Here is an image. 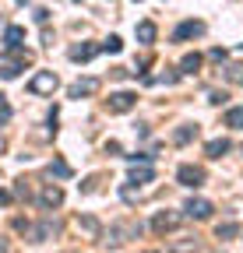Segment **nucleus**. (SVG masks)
<instances>
[{
    "label": "nucleus",
    "mask_w": 243,
    "mask_h": 253,
    "mask_svg": "<svg viewBox=\"0 0 243 253\" xmlns=\"http://www.w3.org/2000/svg\"><path fill=\"white\" fill-rule=\"evenodd\" d=\"M151 179H155L151 162H134V166H131V183H151Z\"/></svg>",
    "instance_id": "obj_14"
},
{
    "label": "nucleus",
    "mask_w": 243,
    "mask_h": 253,
    "mask_svg": "<svg viewBox=\"0 0 243 253\" xmlns=\"http://www.w3.org/2000/svg\"><path fill=\"white\" fill-rule=\"evenodd\" d=\"M201 71V53H187L180 60V74H197Z\"/></svg>",
    "instance_id": "obj_19"
},
{
    "label": "nucleus",
    "mask_w": 243,
    "mask_h": 253,
    "mask_svg": "<svg viewBox=\"0 0 243 253\" xmlns=\"http://www.w3.org/2000/svg\"><path fill=\"white\" fill-rule=\"evenodd\" d=\"M120 49H124V39H120V36H109L102 42V53H120Z\"/></svg>",
    "instance_id": "obj_24"
},
{
    "label": "nucleus",
    "mask_w": 243,
    "mask_h": 253,
    "mask_svg": "<svg viewBox=\"0 0 243 253\" xmlns=\"http://www.w3.org/2000/svg\"><path fill=\"white\" fill-rule=\"evenodd\" d=\"M169 250H173V253H191V250L197 253V250H201V239L194 236V239H184V243H173Z\"/></svg>",
    "instance_id": "obj_23"
},
{
    "label": "nucleus",
    "mask_w": 243,
    "mask_h": 253,
    "mask_svg": "<svg viewBox=\"0 0 243 253\" xmlns=\"http://www.w3.org/2000/svg\"><path fill=\"white\" fill-rule=\"evenodd\" d=\"M208 102L211 106H222L226 102V91H208Z\"/></svg>",
    "instance_id": "obj_28"
},
{
    "label": "nucleus",
    "mask_w": 243,
    "mask_h": 253,
    "mask_svg": "<svg viewBox=\"0 0 243 253\" xmlns=\"http://www.w3.org/2000/svg\"><path fill=\"white\" fill-rule=\"evenodd\" d=\"M39 204H43L46 211H53V208H60V204H64V190H60L56 183H46V186L39 190Z\"/></svg>",
    "instance_id": "obj_8"
},
{
    "label": "nucleus",
    "mask_w": 243,
    "mask_h": 253,
    "mask_svg": "<svg viewBox=\"0 0 243 253\" xmlns=\"http://www.w3.org/2000/svg\"><path fill=\"white\" fill-rule=\"evenodd\" d=\"M197 137V123H180L173 130V144H191Z\"/></svg>",
    "instance_id": "obj_15"
},
{
    "label": "nucleus",
    "mask_w": 243,
    "mask_h": 253,
    "mask_svg": "<svg viewBox=\"0 0 243 253\" xmlns=\"http://www.w3.org/2000/svg\"><path fill=\"white\" fill-rule=\"evenodd\" d=\"M28 63H32V53H25V49H14V56L11 60H0V78L4 81H14Z\"/></svg>",
    "instance_id": "obj_2"
},
{
    "label": "nucleus",
    "mask_w": 243,
    "mask_h": 253,
    "mask_svg": "<svg viewBox=\"0 0 243 253\" xmlns=\"http://www.w3.org/2000/svg\"><path fill=\"white\" fill-rule=\"evenodd\" d=\"M155 36H159L155 21H138V42H141V46H151V42H155Z\"/></svg>",
    "instance_id": "obj_17"
},
{
    "label": "nucleus",
    "mask_w": 243,
    "mask_h": 253,
    "mask_svg": "<svg viewBox=\"0 0 243 253\" xmlns=\"http://www.w3.org/2000/svg\"><path fill=\"white\" fill-rule=\"evenodd\" d=\"M148 253H159V250H148Z\"/></svg>",
    "instance_id": "obj_35"
},
{
    "label": "nucleus",
    "mask_w": 243,
    "mask_h": 253,
    "mask_svg": "<svg viewBox=\"0 0 243 253\" xmlns=\"http://www.w3.org/2000/svg\"><path fill=\"white\" fill-rule=\"evenodd\" d=\"M21 42H25V28H21V25H7L4 46H7V49H21Z\"/></svg>",
    "instance_id": "obj_16"
},
{
    "label": "nucleus",
    "mask_w": 243,
    "mask_h": 253,
    "mask_svg": "<svg viewBox=\"0 0 243 253\" xmlns=\"http://www.w3.org/2000/svg\"><path fill=\"white\" fill-rule=\"evenodd\" d=\"M180 225V214L176 211H159L155 218H151V232L155 236H166V232H173Z\"/></svg>",
    "instance_id": "obj_6"
},
{
    "label": "nucleus",
    "mask_w": 243,
    "mask_h": 253,
    "mask_svg": "<svg viewBox=\"0 0 243 253\" xmlns=\"http://www.w3.org/2000/svg\"><path fill=\"white\" fill-rule=\"evenodd\" d=\"M74 225H78L88 239H102V225H99V218H96V214H78Z\"/></svg>",
    "instance_id": "obj_12"
},
{
    "label": "nucleus",
    "mask_w": 243,
    "mask_h": 253,
    "mask_svg": "<svg viewBox=\"0 0 243 253\" xmlns=\"http://www.w3.org/2000/svg\"><path fill=\"white\" fill-rule=\"evenodd\" d=\"M14 197H18V201H28V186H25V183L14 186Z\"/></svg>",
    "instance_id": "obj_31"
},
{
    "label": "nucleus",
    "mask_w": 243,
    "mask_h": 253,
    "mask_svg": "<svg viewBox=\"0 0 243 253\" xmlns=\"http://www.w3.org/2000/svg\"><path fill=\"white\" fill-rule=\"evenodd\" d=\"M92 190H99V176H88V179L81 183V194H92Z\"/></svg>",
    "instance_id": "obj_27"
},
{
    "label": "nucleus",
    "mask_w": 243,
    "mask_h": 253,
    "mask_svg": "<svg viewBox=\"0 0 243 253\" xmlns=\"http://www.w3.org/2000/svg\"><path fill=\"white\" fill-rule=\"evenodd\" d=\"M197 36H204V21H180L176 25V32H173V39L176 42H187V39H197Z\"/></svg>",
    "instance_id": "obj_7"
},
{
    "label": "nucleus",
    "mask_w": 243,
    "mask_h": 253,
    "mask_svg": "<svg viewBox=\"0 0 243 253\" xmlns=\"http://www.w3.org/2000/svg\"><path fill=\"white\" fill-rule=\"evenodd\" d=\"M236 232H240V225H236V221H219V225H215V236H219L222 243H226V239H233Z\"/></svg>",
    "instance_id": "obj_21"
},
{
    "label": "nucleus",
    "mask_w": 243,
    "mask_h": 253,
    "mask_svg": "<svg viewBox=\"0 0 243 253\" xmlns=\"http://www.w3.org/2000/svg\"><path fill=\"white\" fill-rule=\"evenodd\" d=\"M184 211H187V218H197V221H204V218H211V201H204V197H191L187 204H184Z\"/></svg>",
    "instance_id": "obj_9"
},
{
    "label": "nucleus",
    "mask_w": 243,
    "mask_h": 253,
    "mask_svg": "<svg viewBox=\"0 0 243 253\" xmlns=\"http://www.w3.org/2000/svg\"><path fill=\"white\" fill-rule=\"evenodd\" d=\"M49 176H56V179H71V166L64 162V158H53V162H49Z\"/></svg>",
    "instance_id": "obj_20"
},
{
    "label": "nucleus",
    "mask_w": 243,
    "mask_h": 253,
    "mask_svg": "<svg viewBox=\"0 0 243 253\" xmlns=\"http://www.w3.org/2000/svg\"><path fill=\"white\" fill-rule=\"evenodd\" d=\"M138 106V95L134 91H113L109 99H106V109L109 113H131Z\"/></svg>",
    "instance_id": "obj_4"
},
{
    "label": "nucleus",
    "mask_w": 243,
    "mask_h": 253,
    "mask_svg": "<svg viewBox=\"0 0 243 253\" xmlns=\"http://www.w3.org/2000/svg\"><path fill=\"white\" fill-rule=\"evenodd\" d=\"M56 229H60V225H56V221H53V218H43V221H39V225H32V229H28L25 236H28V239H32V243H43V239H49V236H53Z\"/></svg>",
    "instance_id": "obj_11"
},
{
    "label": "nucleus",
    "mask_w": 243,
    "mask_h": 253,
    "mask_svg": "<svg viewBox=\"0 0 243 253\" xmlns=\"http://www.w3.org/2000/svg\"><path fill=\"white\" fill-rule=\"evenodd\" d=\"M46 18H49V11H46V7H39V11H36V21H39V25H46Z\"/></svg>",
    "instance_id": "obj_32"
},
{
    "label": "nucleus",
    "mask_w": 243,
    "mask_h": 253,
    "mask_svg": "<svg viewBox=\"0 0 243 253\" xmlns=\"http://www.w3.org/2000/svg\"><path fill=\"white\" fill-rule=\"evenodd\" d=\"M176 179L184 183V186H194V190H197V186H204L208 172H204L201 166H180V169H176Z\"/></svg>",
    "instance_id": "obj_5"
},
{
    "label": "nucleus",
    "mask_w": 243,
    "mask_h": 253,
    "mask_svg": "<svg viewBox=\"0 0 243 253\" xmlns=\"http://www.w3.org/2000/svg\"><path fill=\"white\" fill-rule=\"evenodd\" d=\"M0 253H7V239L4 236H0Z\"/></svg>",
    "instance_id": "obj_34"
},
{
    "label": "nucleus",
    "mask_w": 243,
    "mask_h": 253,
    "mask_svg": "<svg viewBox=\"0 0 243 253\" xmlns=\"http://www.w3.org/2000/svg\"><path fill=\"white\" fill-rule=\"evenodd\" d=\"M127 162L134 166V162H151V155H145V151H134V155H127Z\"/></svg>",
    "instance_id": "obj_29"
},
{
    "label": "nucleus",
    "mask_w": 243,
    "mask_h": 253,
    "mask_svg": "<svg viewBox=\"0 0 243 253\" xmlns=\"http://www.w3.org/2000/svg\"><path fill=\"white\" fill-rule=\"evenodd\" d=\"M226 126H233V130H243V106H233L226 113Z\"/></svg>",
    "instance_id": "obj_22"
},
{
    "label": "nucleus",
    "mask_w": 243,
    "mask_h": 253,
    "mask_svg": "<svg viewBox=\"0 0 243 253\" xmlns=\"http://www.w3.org/2000/svg\"><path fill=\"white\" fill-rule=\"evenodd\" d=\"M11 120V106H7V99H4V95H0V126H4Z\"/></svg>",
    "instance_id": "obj_26"
},
{
    "label": "nucleus",
    "mask_w": 243,
    "mask_h": 253,
    "mask_svg": "<svg viewBox=\"0 0 243 253\" xmlns=\"http://www.w3.org/2000/svg\"><path fill=\"white\" fill-rule=\"evenodd\" d=\"M102 84H99V78H78L74 84H71V99H88V95H96Z\"/></svg>",
    "instance_id": "obj_10"
},
{
    "label": "nucleus",
    "mask_w": 243,
    "mask_h": 253,
    "mask_svg": "<svg viewBox=\"0 0 243 253\" xmlns=\"http://www.w3.org/2000/svg\"><path fill=\"white\" fill-rule=\"evenodd\" d=\"M134 67H138V71H145V67H151V53H145V56H138V63H134ZM138 71H134V74H138Z\"/></svg>",
    "instance_id": "obj_30"
},
{
    "label": "nucleus",
    "mask_w": 243,
    "mask_h": 253,
    "mask_svg": "<svg viewBox=\"0 0 243 253\" xmlns=\"http://www.w3.org/2000/svg\"><path fill=\"white\" fill-rule=\"evenodd\" d=\"M7 201H11V194H7V190H0V208H7Z\"/></svg>",
    "instance_id": "obj_33"
},
{
    "label": "nucleus",
    "mask_w": 243,
    "mask_h": 253,
    "mask_svg": "<svg viewBox=\"0 0 243 253\" xmlns=\"http://www.w3.org/2000/svg\"><path fill=\"white\" fill-rule=\"evenodd\" d=\"M229 151H233V141H229V137H215V141L204 144V155H208V158H222V155H229Z\"/></svg>",
    "instance_id": "obj_13"
},
{
    "label": "nucleus",
    "mask_w": 243,
    "mask_h": 253,
    "mask_svg": "<svg viewBox=\"0 0 243 253\" xmlns=\"http://www.w3.org/2000/svg\"><path fill=\"white\" fill-rule=\"evenodd\" d=\"M226 78H229V81H240V84H243V63H229V67H226Z\"/></svg>",
    "instance_id": "obj_25"
},
{
    "label": "nucleus",
    "mask_w": 243,
    "mask_h": 253,
    "mask_svg": "<svg viewBox=\"0 0 243 253\" xmlns=\"http://www.w3.org/2000/svg\"><path fill=\"white\" fill-rule=\"evenodd\" d=\"M141 232H145L141 221L127 218V221H116V225H109V229L102 232V243H106V246H124L127 239H138Z\"/></svg>",
    "instance_id": "obj_1"
},
{
    "label": "nucleus",
    "mask_w": 243,
    "mask_h": 253,
    "mask_svg": "<svg viewBox=\"0 0 243 253\" xmlns=\"http://www.w3.org/2000/svg\"><path fill=\"white\" fill-rule=\"evenodd\" d=\"M99 49H102V46H92V42H81V46H74V49H71V60L85 63V60H92V56H96Z\"/></svg>",
    "instance_id": "obj_18"
},
{
    "label": "nucleus",
    "mask_w": 243,
    "mask_h": 253,
    "mask_svg": "<svg viewBox=\"0 0 243 253\" xmlns=\"http://www.w3.org/2000/svg\"><path fill=\"white\" fill-rule=\"evenodd\" d=\"M56 88H60V78L53 71H39L32 81H28V91H32V95H53Z\"/></svg>",
    "instance_id": "obj_3"
}]
</instances>
